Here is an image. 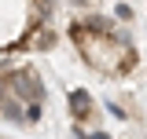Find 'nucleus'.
Returning <instances> with one entry per match:
<instances>
[{"label": "nucleus", "mask_w": 147, "mask_h": 139, "mask_svg": "<svg viewBox=\"0 0 147 139\" xmlns=\"http://www.w3.org/2000/svg\"><path fill=\"white\" fill-rule=\"evenodd\" d=\"M4 84H7V92H11L15 99H22V103H44V99H48V88H44V81L37 77L33 70L4 73Z\"/></svg>", "instance_id": "1"}, {"label": "nucleus", "mask_w": 147, "mask_h": 139, "mask_svg": "<svg viewBox=\"0 0 147 139\" xmlns=\"http://www.w3.org/2000/svg\"><path fill=\"white\" fill-rule=\"evenodd\" d=\"M52 44H55V29H48V26H33L30 37L22 40V48H37V51H48Z\"/></svg>", "instance_id": "2"}, {"label": "nucleus", "mask_w": 147, "mask_h": 139, "mask_svg": "<svg viewBox=\"0 0 147 139\" xmlns=\"http://www.w3.org/2000/svg\"><path fill=\"white\" fill-rule=\"evenodd\" d=\"M70 114H74V121H88L92 117V95L85 92V88L70 92Z\"/></svg>", "instance_id": "3"}, {"label": "nucleus", "mask_w": 147, "mask_h": 139, "mask_svg": "<svg viewBox=\"0 0 147 139\" xmlns=\"http://www.w3.org/2000/svg\"><path fill=\"white\" fill-rule=\"evenodd\" d=\"M0 117L11 121V124H26V121H22V99H15V95L7 92V95L0 99Z\"/></svg>", "instance_id": "4"}, {"label": "nucleus", "mask_w": 147, "mask_h": 139, "mask_svg": "<svg viewBox=\"0 0 147 139\" xmlns=\"http://www.w3.org/2000/svg\"><path fill=\"white\" fill-rule=\"evenodd\" d=\"M33 7H37V15H55V7H59V0H33Z\"/></svg>", "instance_id": "5"}, {"label": "nucleus", "mask_w": 147, "mask_h": 139, "mask_svg": "<svg viewBox=\"0 0 147 139\" xmlns=\"http://www.w3.org/2000/svg\"><path fill=\"white\" fill-rule=\"evenodd\" d=\"M118 18H132V7L129 4H118Z\"/></svg>", "instance_id": "6"}]
</instances>
